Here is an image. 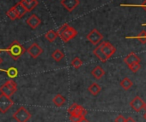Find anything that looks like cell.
Returning a JSON list of instances; mask_svg holds the SVG:
<instances>
[{
    "label": "cell",
    "instance_id": "cell-1",
    "mask_svg": "<svg viewBox=\"0 0 146 122\" xmlns=\"http://www.w3.org/2000/svg\"><path fill=\"white\" fill-rule=\"evenodd\" d=\"M57 34H58V36L60 37V38L64 43H67L70 40L73 39L75 37H77L78 33L74 27H72L69 26L67 23H65L58 29Z\"/></svg>",
    "mask_w": 146,
    "mask_h": 122
},
{
    "label": "cell",
    "instance_id": "cell-2",
    "mask_svg": "<svg viewBox=\"0 0 146 122\" xmlns=\"http://www.w3.org/2000/svg\"><path fill=\"white\" fill-rule=\"evenodd\" d=\"M5 51H6L15 61L18 60L25 52H26V49L24 48L23 45H22L19 41L17 40H14L5 50Z\"/></svg>",
    "mask_w": 146,
    "mask_h": 122
},
{
    "label": "cell",
    "instance_id": "cell-3",
    "mask_svg": "<svg viewBox=\"0 0 146 122\" xmlns=\"http://www.w3.org/2000/svg\"><path fill=\"white\" fill-rule=\"evenodd\" d=\"M17 91V84L12 80H7L3 85L0 86V92L9 97H11Z\"/></svg>",
    "mask_w": 146,
    "mask_h": 122
},
{
    "label": "cell",
    "instance_id": "cell-4",
    "mask_svg": "<svg viewBox=\"0 0 146 122\" xmlns=\"http://www.w3.org/2000/svg\"><path fill=\"white\" fill-rule=\"evenodd\" d=\"M32 115L29 112L28 109H26L25 107H20L13 114V118L17 122H28L31 119Z\"/></svg>",
    "mask_w": 146,
    "mask_h": 122
},
{
    "label": "cell",
    "instance_id": "cell-5",
    "mask_svg": "<svg viewBox=\"0 0 146 122\" xmlns=\"http://www.w3.org/2000/svg\"><path fill=\"white\" fill-rule=\"evenodd\" d=\"M14 102L12 99L4 94L0 95V112L5 114L13 106Z\"/></svg>",
    "mask_w": 146,
    "mask_h": 122
},
{
    "label": "cell",
    "instance_id": "cell-6",
    "mask_svg": "<svg viewBox=\"0 0 146 122\" xmlns=\"http://www.w3.org/2000/svg\"><path fill=\"white\" fill-rule=\"evenodd\" d=\"M99 45L101 47L102 53L105 55V56L108 59H109L116 51V48L111 43H109L108 41H102V42H101V44Z\"/></svg>",
    "mask_w": 146,
    "mask_h": 122
},
{
    "label": "cell",
    "instance_id": "cell-7",
    "mask_svg": "<svg viewBox=\"0 0 146 122\" xmlns=\"http://www.w3.org/2000/svg\"><path fill=\"white\" fill-rule=\"evenodd\" d=\"M88 41H90L92 44L94 45H97L98 44H100L102 39H103V35L97 30V29H93L91 32H90L87 36H86Z\"/></svg>",
    "mask_w": 146,
    "mask_h": 122
},
{
    "label": "cell",
    "instance_id": "cell-8",
    "mask_svg": "<svg viewBox=\"0 0 146 122\" xmlns=\"http://www.w3.org/2000/svg\"><path fill=\"white\" fill-rule=\"evenodd\" d=\"M26 51L29 53V55L32 58L35 59V58H38L43 53V49L37 43H33Z\"/></svg>",
    "mask_w": 146,
    "mask_h": 122
},
{
    "label": "cell",
    "instance_id": "cell-9",
    "mask_svg": "<svg viewBox=\"0 0 146 122\" xmlns=\"http://www.w3.org/2000/svg\"><path fill=\"white\" fill-rule=\"evenodd\" d=\"M130 106L135 112H140L144 108L145 102L140 97L137 96L131 100V102H130Z\"/></svg>",
    "mask_w": 146,
    "mask_h": 122
},
{
    "label": "cell",
    "instance_id": "cell-10",
    "mask_svg": "<svg viewBox=\"0 0 146 122\" xmlns=\"http://www.w3.org/2000/svg\"><path fill=\"white\" fill-rule=\"evenodd\" d=\"M68 112L70 114H76V115H81V116H85L87 114V110L78 103H73L69 108Z\"/></svg>",
    "mask_w": 146,
    "mask_h": 122
},
{
    "label": "cell",
    "instance_id": "cell-11",
    "mask_svg": "<svg viewBox=\"0 0 146 122\" xmlns=\"http://www.w3.org/2000/svg\"><path fill=\"white\" fill-rule=\"evenodd\" d=\"M80 4L79 0H61L60 5L69 12H72Z\"/></svg>",
    "mask_w": 146,
    "mask_h": 122
},
{
    "label": "cell",
    "instance_id": "cell-12",
    "mask_svg": "<svg viewBox=\"0 0 146 122\" xmlns=\"http://www.w3.org/2000/svg\"><path fill=\"white\" fill-rule=\"evenodd\" d=\"M26 23H27L32 29H35V28H37V27L40 25L41 21H40V19L36 15L33 14L30 17H29V18L27 19Z\"/></svg>",
    "mask_w": 146,
    "mask_h": 122
},
{
    "label": "cell",
    "instance_id": "cell-13",
    "mask_svg": "<svg viewBox=\"0 0 146 122\" xmlns=\"http://www.w3.org/2000/svg\"><path fill=\"white\" fill-rule=\"evenodd\" d=\"M124 63L129 67L130 65L133 64V63H140V58L137 56V55H136L133 52H131L130 54H128L125 58H124Z\"/></svg>",
    "mask_w": 146,
    "mask_h": 122
},
{
    "label": "cell",
    "instance_id": "cell-14",
    "mask_svg": "<svg viewBox=\"0 0 146 122\" xmlns=\"http://www.w3.org/2000/svg\"><path fill=\"white\" fill-rule=\"evenodd\" d=\"M91 74L93 75V77L96 80H101L104 75H105V71L104 69L101 67V66H96V68L93 69V70L91 71Z\"/></svg>",
    "mask_w": 146,
    "mask_h": 122
},
{
    "label": "cell",
    "instance_id": "cell-15",
    "mask_svg": "<svg viewBox=\"0 0 146 122\" xmlns=\"http://www.w3.org/2000/svg\"><path fill=\"white\" fill-rule=\"evenodd\" d=\"M52 102L56 107H62L65 104L66 102V99L65 97L61 95V94H57L54 96V97L52 98Z\"/></svg>",
    "mask_w": 146,
    "mask_h": 122
},
{
    "label": "cell",
    "instance_id": "cell-16",
    "mask_svg": "<svg viewBox=\"0 0 146 122\" xmlns=\"http://www.w3.org/2000/svg\"><path fill=\"white\" fill-rule=\"evenodd\" d=\"M14 8H15V10H16V11H17V15H18V19H21L22 17H23V16L28 13V11H27V10L25 9L24 5H23L21 2H18V3L14 6Z\"/></svg>",
    "mask_w": 146,
    "mask_h": 122
},
{
    "label": "cell",
    "instance_id": "cell-17",
    "mask_svg": "<svg viewBox=\"0 0 146 122\" xmlns=\"http://www.w3.org/2000/svg\"><path fill=\"white\" fill-rule=\"evenodd\" d=\"M93 53H94V55L101 61V62H102V63H106L107 61L108 60V59L105 56V55L102 53L100 45H97V47L93 50Z\"/></svg>",
    "mask_w": 146,
    "mask_h": 122
},
{
    "label": "cell",
    "instance_id": "cell-18",
    "mask_svg": "<svg viewBox=\"0 0 146 122\" xmlns=\"http://www.w3.org/2000/svg\"><path fill=\"white\" fill-rule=\"evenodd\" d=\"M88 91H89V92H90V94H92L93 96H96V95H98V94L101 92L102 87H101L97 83H93V84H91V85L89 86Z\"/></svg>",
    "mask_w": 146,
    "mask_h": 122
},
{
    "label": "cell",
    "instance_id": "cell-19",
    "mask_svg": "<svg viewBox=\"0 0 146 122\" xmlns=\"http://www.w3.org/2000/svg\"><path fill=\"white\" fill-rule=\"evenodd\" d=\"M119 84H120V86H121L124 90H125V91L130 90V89L131 88V86L133 85L132 81H131L129 78H127V77L124 78V79L120 81Z\"/></svg>",
    "mask_w": 146,
    "mask_h": 122
},
{
    "label": "cell",
    "instance_id": "cell-20",
    "mask_svg": "<svg viewBox=\"0 0 146 122\" xmlns=\"http://www.w3.org/2000/svg\"><path fill=\"white\" fill-rule=\"evenodd\" d=\"M64 57V54L59 49L55 50L52 54V58L55 61V62H60Z\"/></svg>",
    "mask_w": 146,
    "mask_h": 122
},
{
    "label": "cell",
    "instance_id": "cell-21",
    "mask_svg": "<svg viewBox=\"0 0 146 122\" xmlns=\"http://www.w3.org/2000/svg\"><path fill=\"white\" fill-rule=\"evenodd\" d=\"M57 38H58L57 32H55L53 30H50L45 34V38L49 42H53Z\"/></svg>",
    "mask_w": 146,
    "mask_h": 122
},
{
    "label": "cell",
    "instance_id": "cell-22",
    "mask_svg": "<svg viewBox=\"0 0 146 122\" xmlns=\"http://www.w3.org/2000/svg\"><path fill=\"white\" fill-rule=\"evenodd\" d=\"M6 16H7L11 21H15V20L18 19V15H17V11H16L14 6L11 7V8L6 12Z\"/></svg>",
    "mask_w": 146,
    "mask_h": 122
},
{
    "label": "cell",
    "instance_id": "cell-23",
    "mask_svg": "<svg viewBox=\"0 0 146 122\" xmlns=\"http://www.w3.org/2000/svg\"><path fill=\"white\" fill-rule=\"evenodd\" d=\"M70 65L74 68V69H78L79 68H81L82 67V65H83V62H82V60L79 58V57H75L74 59H73L72 61H71V63H70Z\"/></svg>",
    "mask_w": 146,
    "mask_h": 122
},
{
    "label": "cell",
    "instance_id": "cell-24",
    "mask_svg": "<svg viewBox=\"0 0 146 122\" xmlns=\"http://www.w3.org/2000/svg\"><path fill=\"white\" fill-rule=\"evenodd\" d=\"M38 5H39L38 0H34V1H32V2H30V3H29V4L23 5H24L25 9L27 10V11H28V12H30V11H32Z\"/></svg>",
    "mask_w": 146,
    "mask_h": 122
},
{
    "label": "cell",
    "instance_id": "cell-25",
    "mask_svg": "<svg viewBox=\"0 0 146 122\" xmlns=\"http://www.w3.org/2000/svg\"><path fill=\"white\" fill-rule=\"evenodd\" d=\"M136 38L143 44H146V32L145 31H142L137 37Z\"/></svg>",
    "mask_w": 146,
    "mask_h": 122
},
{
    "label": "cell",
    "instance_id": "cell-26",
    "mask_svg": "<svg viewBox=\"0 0 146 122\" xmlns=\"http://www.w3.org/2000/svg\"><path fill=\"white\" fill-rule=\"evenodd\" d=\"M7 74H8V76L11 77V78H15V77L17 76L18 71H17V69L16 68L11 67V68H10L9 70L7 71Z\"/></svg>",
    "mask_w": 146,
    "mask_h": 122
},
{
    "label": "cell",
    "instance_id": "cell-27",
    "mask_svg": "<svg viewBox=\"0 0 146 122\" xmlns=\"http://www.w3.org/2000/svg\"><path fill=\"white\" fill-rule=\"evenodd\" d=\"M129 69H131V72L133 73H137L140 69H141V65H140V63H133L131 65L129 66Z\"/></svg>",
    "mask_w": 146,
    "mask_h": 122
},
{
    "label": "cell",
    "instance_id": "cell-28",
    "mask_svg": "<svg viewBox=\"0 0 146 122\" xmlns=\"http://www.w3.org/2000/svg\"><path fill=\"white\" fill-rule=\"evenodd\" d=\"M120 6H131V7H139V8H143L145 11H146V0H144V2L141 5H125V4H123V5H120Z\"/></svg>",
    "mask_w": 146,
    "mask_h": 122
},
{
    "label": "cell",
    "instance_id": "cell-29",
    "mask_svg": "<svg viewBox=\"0 0 146 122\" xmlns=\"http://www.w3.org/2000/svg\"><path fill=\"white\" fill-rule=\"evenodd\" d=\"M83 117H85V116L76 115V114H70V120L71 122H79Z\"/></svg>",
    "mask_w": 146,
    "mask_h": 122
},
{
    "label": "cell",
    "instance_id": "cell-30",
    "mask_svg": "<svg viewBox=\"0 0 146 122\" xmlns=\"http://www.w3.org/2000/svg\"><path fill=\"white\" fill-rule=\"evenodd\" d=\"M115 122H125V118L123 116V115H118L115 119H114Z\"/></svg>",
    "mask_w": 146,
    "mask_h": 122
},
{
    "label": "cell",
    "instance_id": "cell-31",
    "mask_svg": "<svg viewBox=\"0 0 146 122\" xmlns=\"http://www.w3.org/2000/svg\"><path fill=\"white\" fill-rule=\"evenodd\" d=\"M32 1H34V0H21V3L23 4V5H26V4H29V3H30V2H32Z\"/></svg>",
    "mask_w": 146,
    "mask_h": 122
},
{
    "label": "cell",
    "instance_id": "cell-32",
    "mask_svg": "<svg viewBox=\"0 0 146 122\" xmlns=\"http://www.w3.org/2000/svg\"><path fill=\"white\" fill-rule=\"evenodd\" d=\"M125 122H136V121H135V119H133V118L128 117V118L125 119Z\"/></svg>",
    "mask_w": 146,
    "mask_h": 122
},
{
    "label": "cell",
    "instance_id": "cell-33",
    "mask_svg": "<svg viewBox=\"0 0 146 122\" xmlns=\"http://www.w3.org/2000/svg\"><path fill=\"white\" fill-rule=\"evenodd\" d=\"M79 122H90V121H89V120H88V119H86L85 117H83V118L81 119V120H80Z\"/></svg>",
    "mask_w": 146,
    "mask_h": 122
},
{
    "label": "cell",
    "instance_id": "cell-34",
    "mask_svg": "<svg viewBox=\"0 0 146 122\" xmlns=\"http://www.w3.org/2000/svg\"><path fill=\"white\" fill-rule=\"evenodd\" d=\"M2 63H3V59H2L1 57H0V65L2 64Z\"/></svg>",
    "mask_w": 146,
    "mask_h": 122
},
{
    "label": "cell",
    "instance_id": "cell-35",
    "mask_svg": "<svg viewBox=\"0 0 146 122\" xmlns=\"http://www.w3.org/2000/svg\"><path fill=\"white\" fill-rule=\"evenodd\" d=\"M143 118H144V119L146 120V111H145V113H144V114H143Z\"/></svg>",
    "mask_w": 146,
    "mask_h": 122
},
{
    "label": "cell",
    "instance_id": "cell-36",
    "mask_svg": "<svg viewBox=\"0 0 146 122\" xmlns=\"http://www.w3.org/2000/svg\"><path fill=\"white\" fill-rule=\"evenodd\" d=\"M143 109H144V110L146 111V102H145V106H144V108H143Z\"/></svg>",
    "mask_w": 146,
    "mask_h": 122
},
{
    "label": "cell",
    "instance_id": "cell-37",
    "mask_svg": "<svg viewBox=\"0 0 146 122\" xmlns=\"http://www.w3.org/2000/svg\"><path fill=\"white\" fill-rule=\"evenodd\" d=\"M143 26H146V24H143Z\"/></svg>",
    "mask_w": 146,
    "mask_h": 122
},
{
    "label": "cell",
    "instance_id": "cell-38",
    "mask_svg": "<svg viewBox=\"0 0 146 122\" xmlns=\"http://www.w3.org/2000/svg\"><path fill=\"white\" fill-rule=\"evenodd\" d=\"M1 51H2V50H0V53H1Z\"/></svg>",
    "mask_w": 146,
    "mask_h": 122
}]
</instances>
